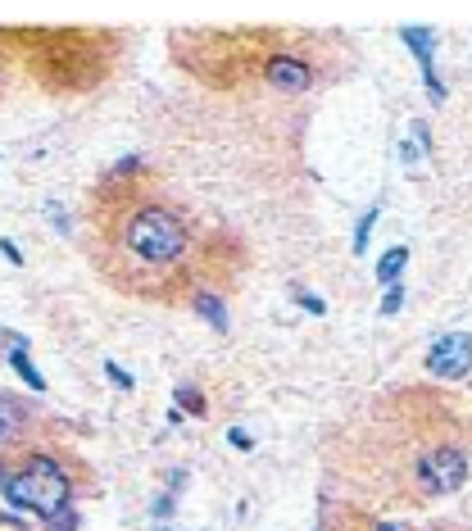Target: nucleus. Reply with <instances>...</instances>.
<instances>
[{
  "mask_svg": "<svg viewBox=\"0 0 472 531\" xmlns=\"http://www.w3.org/2000/svg\"><path fill=\"white\" fill-rule=\"evenodd\" d=\"M404 264H409V250H404V246L386 250L382 264H377V282H382V286H395V277L404 273Z\"/></svg>",
  "mask_w": 472,
  "mask_h": 531,
  "instance_id": "1a4fd4ad",
  "label": "nucleus"
},
{
  "mask_svg": "<svg viewBox=\"0 0 472 531\" xmlns=\"http://www.w3.org/2000/svg\"><path fill=\"white\" fill-rule=\"evenodd\" d=\"M82 246L114 291L150 305H196L246 264L241 241L191 214L141 159H123L91 187Z\"/></svg>",
  "mask_w": 472,
  "mask_h": 531,
  "instance_id": "f257e3e1",
  "label": "nucleus"
},
{
  "mask_svg": "<svg viewBox=\"0 0 472 531\" xmlns=\"http://www.w3.org/2000/svg\"><path fill=\"white\" fill-rule=\"evenodd\" d=\"M323 531H472V522H454V518H436V522H391L364 513L354 504L336 500L332 509H323Z\"/></svg>",
  "mask_w": 472,
  "mask_h": 531,
  "instance_id": "39448f33",
  "label": "nucleus"
},
{
  "mask_svg": "<svg viewBox=\"0 0 472 531\" xmlns=\"http://www.w3.org/2000/svg\"><path fill=\"white\" fill-rule=\"evenodd\" d=\"M10 368H14V373H19L23 382H28V386H32V391H37V395L46 391V377H41L37 368L28 364V345H23L19 336H10Z\"/></svg>",
  "mask_w": 472,
  "mask_h": 531,
  "instance_id": "6e6552de",
  "label": "nucleus"
},
{
  "mask_svg": "<svg viewBox=\"0 0 472 531\" xmlns=\"http://www.w3.org/2000/svg\"><path fill=\"white\" fill-rule=\"evenodd\" d=\"M177 404H182L187 413H196V418H205V400H200L196 386H177Z\"/></svg>",
  "mask_w": 472,
  "mask_h": 531,
  "instance_id": "9b49d317",
  "label": "nucleus"
},
{
  "mask_svg": "<svg viewBox=\"0 0 472 531\" xmlns=\"http://www.w3.org/2000/svg\"><path fill=\"white\" fill-rule=\"evenodd\" d=\"M105 373H109V377H114V382H118V386H123V391H132V377H128V373H123V368H118V364H105Z\"/></svg>",
  "mask_w": 472,
  "mask_h": 531,
  "instance_id": "dca6fc26",
  "label": "nucleus"
},
{
  "mask_svg": "<svg viewBox=\"0 0 472 531\" xmlns=\"http://www.w3.org/2000/svg\"><path fill=\"white\" fill-rule=\"evenodd\" d=\"M400 305H404V286H386V300H382V314L391 318V314H400Z\"/></svg>",
  "mask_w": 472,
  "mask_h": 531,
  "instance_id": "ddd939ff",
  "label": "nucleus"
},
{
  "mask_svg": "<svg viewBox=\"0 0 472 531\" xmlns=\"http://www.w3.org/2000/svg\"><path fill=\"white\" fill-rule=\"evenodd\" d=\"M295 300H300V305H305L309 314H327V305H323V300H318V295H305V291H295Z\"/></svg>",
  "mask_w": 472,
  "mask_h": 531,
  "instance_id": "2eb2a0df",
  "label": "nucleus"
},
{
  "mask_svg": "<svg viewBox=\"0 0 472 531\" xmlns=\"http://www.w3.org/2000/svg\"><path fill=\"white\" fill-rule=\"evenodd\" d=\"M0 250H5V259H10V264H23V255H19V246H14V241H0Z\"/></svg>",
  "mask_w": 472,
  "mask_h": 531,
  "instance_id": "f3484780",
  "label": "nucleus"
},
{
  "mask_svg": "<svg viewBox=\"0 0 472 531\" xmlns=\"http://www.w3.org/2000/svg\"><path fill=\"white\" fill-rule=\"evenodd\" d=\"M0 495L19 513H32L41 522L59 518L73 500L69 459L55 445L41 441V436L19 432L5 445V454H0Z\"/></svg>",
  "mask_w": 472,
  "mask_h": 531,
  "instance_id": "20e7f679",
  "label": "nucleus"
},
{
  "mask_svg": "<svg viewBox=\"0 0 472 531\" xmlns=\"http://www.w3.org/2000/svg\"><path fill=\"white\" fill-rule=\"evenodd\" d=\"M191 309H196V314H205V318H209V327H218V332H223V327H227V305H223V300H218V291H205V295H200V300H196V305H191Z\"/></svg>",
  "mask_w": 472,
  "mask_h": 531,
  "instance_id": "9d476101",
  "label": "nucleus"
},
{
  "mask_svg": "<svg viewBox=\"0 0 472 531\" xmlns=\"http://www.w3.org/2000/svg\"><path fill=\"white\" fill-rule=\"evenodd\" d=\"M318 37H295L277 28H241V32H173V55L196 78H209L214 87H241V82H268L277 91H309L323 69L305 46Z\"/></svg>",
  "mask_w": 472,
  "mask_h": 531,
  "instance_id": "7ed1b4c3",
  "label": "nucleus"
},
{
  "mask_svg": "<svg viewBox=\"0 0 472 531\" xmlns=\"http://www.w3.org/2000/svg\"><path fill=\"white\" fill-rule=\"evenodd\" d=\"M400 41L413 50V55H418V69H423L427 96H432L436 105H441V100H445V87H441V78H436V64H432V46H436V37H432L427 28H404V32H400Z\"/></svg>",
  "mask_w": 472,
  "mask_h": 531,
  "instance_id": "0eeeda50",
  "label": "nucleus"
},
{
  "mask_svg": "<svg viewBox=\"0 0 472 531\" xmlns=\"http://www.w3.org/2000/svg\"><path fill=\"white\" fill-rule=\"evenodd\" d=\"M427 368H432L436 377H445V382H459V377H468L472 373V336L468 332L441 336V341L432 345V354H427Z\"/></svg>",
  "mask_w": 472,
  "mask_h": 531,
  "instance_id": "423d86ee",
  "label": "nucleus"
},
{
  "mask_svg": "<svg viewBox=\"0 0 472 531\" xmlns=\"http://www.w3.org/2000/svg\"><path fill=\"white\" fill-rule=\"evenodd\" d=\"M472 418L459 395L395 386L354 404L323 436L327 486L364 513L427 509L472 472Z\"/></svg>",
  "mask_w": 472,
  "mask_h": 531,
  "instance_id": "f03ea898",
  "label": "nucleus"
},
{
  "mask_svg": "<svg viewBox=\"0 0 472 531\" xmlns=\"http://www.w3.org/2000/svg\"><path fill=\"white\" fill-rule=\"evenodd\" d=\"M0 436H5V423H0Z\"/></svg>",
  "mask_w": 472,
  "mask_h": 531,
  "instance_id": "a211bd4d",
  "label": "nucleus"
},
{
  "mask_svg": "<svg viewBox=\"0 0 472 531\" xmlns=\"http://www.w3.org/2000/svg\"><path fill=\"white\" fill-rule=\"evenodd\" d=\"M373 223H377V214H364V223L354 227V250H359V255L368 250V236H373Z\"/></svg>",
  "mask_w": 472,
  "mask_h": 531,
  "instance_id": "f8f14e48",
  "label": "nucleus"
},
{
  "mask_svg": "<svg viewBox=\"0 0 472 531\" xmlns=\"http://www.w3.org/2000/svg\"><path fill=\"white\" fill-rule=\"evenodd\" d=\"M46 531H78V513L64 509L59 518H50V522H46Z\"/></svg>",
  "mask_w": 472,
  "mask_h": 531,
  "instance_id": "4468645a",
  "label": "nucleus"
}]
</instances>
